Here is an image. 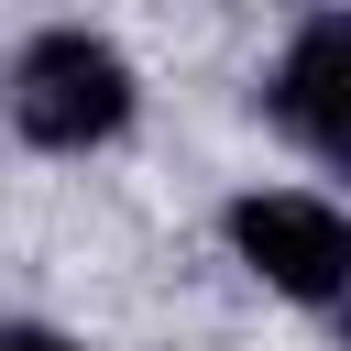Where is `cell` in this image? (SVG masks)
<instances>
[{"label": "cell", "instance_id": "cell-1", "mask_svg": "<svg viewBox=\"0 0 351 351\" xmlns=\"http://www.w3.org/2000/svg\"><path fill=\"white\" fill-rule=\"evenodd\" d=\"M11 132L33 143V154H99V143H121L132 132V55L110 44V33H88V22H33L22 44H11Z\"/></svg>", "mask_w": 351, "mask_h": 351}, {"label": "cell", "instance_id": "cell-2", "mask_svg": "<svg viewBox=\"0 0 351 351\" xmlns=\"http://www.w3.org/2000/svg\"><path fill=\"white\" fill-rule=\"evenodd\" d=\"M219 230H230V263L263 296H285L307 318L351 307V208L340 197H318V186H241L219 208Z\"/></svg>", "mask_w": 351, "mask_h": 351}, {"label": "cell", "instance_id": "cell-3", "mask_svg": "<svg viewBox=\"0 0 351 351\" xmlns=\"http://www.w3.org/2000/svg\"><path fill=\"white\" fill-rule=\"evenodd\" d=\"M263 110H274V132L307 165L351 176V11H307L285 33V55L263 77Z\"/></svg>", "mask_w": 351, "mask_h": 351}, {"label": "cell", "instance_id": "cell-4", "mask_svg": "<svg viewBox=\"0 0 351 351\" xmlns=\"http://www.w3.org/2000/svg\"><path fill=\"white\" fill-rule=\"evenodd\" d=\"M0 351H88V340H66V329H44V318H11Z\"/></svg>", "mask_w": 351, "mask_h": 351}, {"label": "cell", "instance_id": "cell-5", "mask_svg": "<svg viewBox=\"0 0 351 351\" xmlns=\"http://www.w3.org/2000/svg\"><path fill=\"white\" fill-rule=\"evenodd\" d=\"M329 329H340V340H351V307H340V318H329Z\"/></svg>", "mask_w": 351, "mask_h": 351}]
</instances>
